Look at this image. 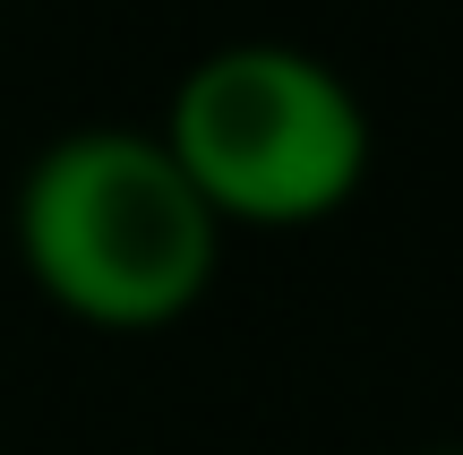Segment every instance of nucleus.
<instances>
[{
	"instance_id": "obj_1",
	"label": "nucleus",
	"mask_w": 463,
	"mask_h": 455,
	"mask_svg": "<svg viewBox=\"0 0 463 455\" xmlns=\"http://www.w3.org/2000/svg\"><path fill=\"white\" fill-rule=\"evenodd\" d=\"M9 232L34 292L95 336H164L206 301L223 223L155 129H69L26 164Z\"/></svg>"
},
{
	"instance_id": "obj_2",
	"label": "nucleus",
	"mask_w": 463,
	"mask_h": 455,
	"mask_svg": "<svg viewBox=\"0 0 463 455\" xmlns=\"http://www.w3.org/2000/svg\"><path fill=\"white\" fill-rule=\"evenodd\" d=\"M155 137L223 232L326 223L369 181V103L344 86V69H326L300 43L206 52Z\"/></svg>"
},
{
	"instance_id": "obj_3",
	"label": "nucleus",
	"mask_w": 463,
	"mask_h": 455,
	"mask_svg": "<svg viewBox=\"0 0 463 455\" xmlns=\"http://www.w3.org/2000/svg\"><path fill=\"white\" fill-rule=\"evenodd\" d=\"M420 455H463V447H420Z\"/></svg>"
}]
</instances>
